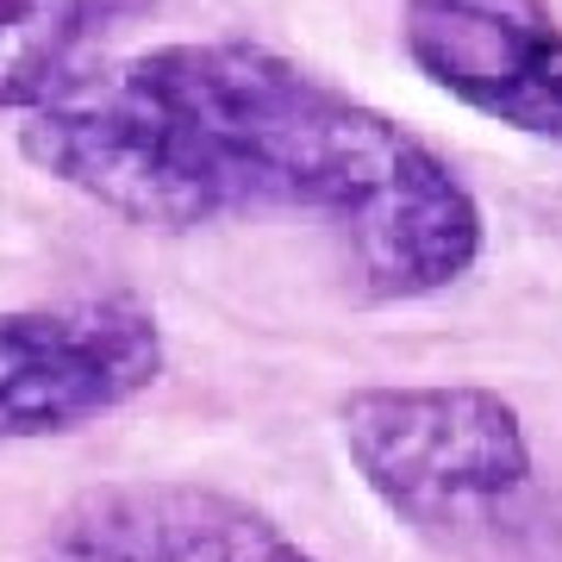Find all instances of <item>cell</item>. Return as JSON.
Masks as SVG:
<instances>
[{"label":"cell","instance_id":"cell-7","mask_svg":"<svg viewBox=\"0 0 562 562\" xmlns=\"http://www.w3.org/2000/svg\"><path fill=\"white\" fill-rule=\"evenodd\" d=\"M162 0H0V113H38L101 69V44Z\"/></svg>","mask_w":562,"mask_h":562},{"label":"cell","instance_id":"cell-1","mask_svg":"<svg viewBox=\"0 0 562 562\" xmlns=\"http://www.w3.org/2000/svg\"><path fill=\"white\" fill-rule=\"evenodd\" d=\"M125 69L232 144L276 206L325 220L362 301H425L475 269L487 225L469 181L319 69L250 38L157 44Z\"/></svg>","mask_w":562,"mask_h":562},{"label":"cell","instance_id":"cell-5","mask_svg":"<svg viewBox=\"0 0 562 562\" xmlns=\"http://www.w3.org/2000/svg\"><path fill=\"white\" fill-rule=\"evenodd\" d=\"M25 562H319L276 513L206 482H101L63 501Z\"/></svg>","mask_w":562,"mask_h":562},{"label":"cell","instance_id":"cell-6","mask_svg":"<svg viewBox=\"0 0 562 562\" xmlns=\"http://www.w3.org/2000/svg\"><path fill=\"white\" fill-rule=\"evenodd\" d=\"M401 50L457 106L562 150V13L550 0H401Z\"/></svg>","mask_w":562,"mask_h":562},{"label":"cell","instance_id":"cell-4","mask_svg":"<svg viewBox=\"0 0 562 562\" xmlns=\"http://www.w3.org/2000/svg\"><path fill=\"white\" fill-rule=\"evenodd\" d=\"M162 325L138 301L0 306V443L69 438L150 394Z\"/></svg>","mask_w":562,"mask_h":562},{"label":"cell","instance_id":"cell-3","mask_svg":"<svg viewBox=\"0 0 562 562\" xmlns=\"http://www.w3.org/2000/svg\"><path fill=\"white\" fill-rule=\"evenodd\" d=\"M362 487L406 525H457L531 482L519 406L475 382H369L338 401Z\"/></svg>","mask_w":562,"mask_h":562},{"label":"cell","instance_id":"cell-2","mask_svg":"<svg viewBox=\"0 0 562 562\" xmlns=\"http://www.w3.org/2000/svg\"><path fill=\"white\" fill-rule=\"evenodd\" d=\"M20 157L106 213L157 232L276 213V188L201 120L150 94L125 63L94 69L63 101L25 113Z\"/></svg>","mask_w":562,"mask_h":562}]
</instances>
